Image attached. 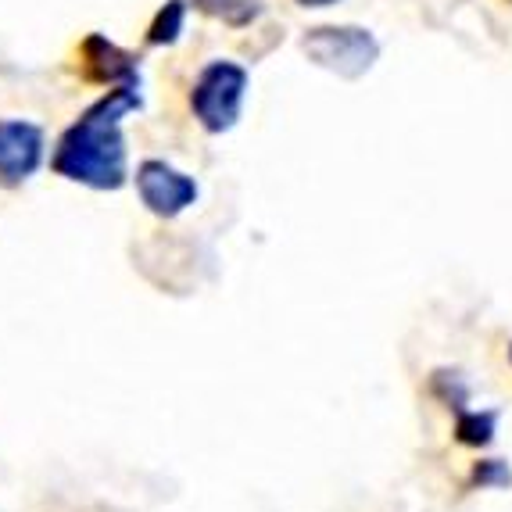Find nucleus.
<instances>
[{"instance_id":"nucleus-11","label":"nucleus","mask_w":512,"mask_h":512,"mask_svg":"<svg viewBox=\"0 0 512 512\" xmlns=\"http://www.w3.org/2000/svg\"><path fill=\"white\" fill-rule=\"evenodd\" d=\"M470 484L480 491H505L512 487V466L505 459H477L470 470Z\"/></svg>"},{"instance_id":"nucleus-4","label":"nucleus","mask_w":512,"mask_h":512,"mask_svg":"<svg viewBox=\"0 0 512 512\" xmlns=\"http://www.w3.org/2000/svg\"><path fill=\"white\" fill-rule=\"evenodd\" d=\"M137 190L147 212L162 215V219H176L197 201V180L187 172L172 169L162 158H147L137 165Z\"/></svg>"},{"instance_id":"nucleus-5","label":"nucleus","mask_w":512,"mask_h":512,"mask_svg":"<svg viewBox=\"0 0 512 512\" xmlns=\"http://www.w3.org/2000/svg\"><path fill=\"white\" fill-rule=\"evenodd\" d=\"M43 162V129L26 119L0 122V187H22Z\"/></svg>"},{"instance_id":"nucleus-3","label":"nucleus","mask_w":512,"mask_h":512,"mask_svg":"<svg viewBox=\"0 0 512 512\" xmlns=\"http://www.w3.org/2000/svg\"><path fill=\"white\" fill-rule=\"evenodd\" d=\"M301 51L308 54V61H316L319 69L337 72L341 79H359L380 58V43L373 40L369 29L359 26H319L305 33Z\"/></svg>"},{"instance_id":"nucleus-13","label":"nucleus","mask_w":512,"mask_h":512,"mask_svg":"<svg viewBox=\"0 0 512 512\" xmlns=\"http://www.w3.org/2000/svg\"><path fill=\"white\" fill-rule=\"evenodd\" d=\"M509 362H512V344H509Z\"/></svg>"},{"instance_id":"nucleus-1","label":"nucleus","mask_w":512,"mask_h":512,"mask_svg":"<svg viewBox=\"0 0 512 512\" xmlns=\"http://www.w3.org/2000/svg\"><path fill=\"white\" fill-rule=\"evenodd\" d=\"M140 108L137 83L111 86L97 104L79 115L54 147V172L94 190H119L129 180L122 119Z\"/></svg>"},{"instance_id":"nucleus-2","label":"nucleus","mask_w":512,"mask_h":512,"mask_svg":"<svg viewBox=\"0 0 512 512\" xmlns=\"http://www.w3.org/2000/svg\"><path fill=\"white\" fill-rule=\"evenodd\" d=\"M248 97V69L237 61H208L201 76L194 79L190 90V108L194 119L208 129V133H226L237 126L240 108Z\"/></svg>"},{"instance_id":"nucleus-8","label":"nucleus","mask_w":512,"mask_h":512,"mask_svg":"<svg viewBox=\"0 0 512 512\" xmlns=\"http://www.w3.org/2000/svg\"><path fill=\"white\" fill-rule=\"evenodd\" d=\"M194 8L219 18L222 26H230V29L251 26V22L262 15V4H258V0H194Z\"/></svg>"},{"instance_id":"nucleus-6","label":"nucleus","mask_w":512,"mask_h":512,"mask_svg":"<svg viewBox=\"0 0 512 512\" xmlns=\"http://www.w3.org/2000/svg\"><path fill=\"white\" fill-rule=\"evenodd\" d=\"M79 76L97 86L137 83V61H133V54L122 51L119 43H111L108 36L90 33L79 43Z\"/></svg>"},{"instance_id":"nucleus-10","label":"nucleus","mask_w":512,"mask_h":512,"mask_svg":"<svg viewBox=\"0 0 512 512\" xmlns=\"http://www.w3.org/2000/svg\"><path fill=\"white\" fill-rule=\"evenodd\" d=\"M430 387H434L437 398L455 412H462L466 402H470V384H466L462 373H455V369H437V373L430 376Z\"/></svg>"},{"instance_id":"nucleus-9","label":"nucleus","mask_w":512,"mask_h":512,"mask_svg":"<svg viewBox=\"0 0 512 512\" xmlns=\"http://www.w3.org/2000/svg\"><path fill=\"white\" fill-rule=\"evenodd\" d=\"M183 22H187V0H169V4L154 15L151 29H147V43H154V47L176 43L183 33Z\"/></svg>"},{"instance_id":"nucleus-7","label":"nucleus","mask_w":512,"mask_h":512,"mask_svg":"<svg viewBox=\"0 0 512 512\" xmlns=\"http://www.w3.org/2000/svg\"><path fill=\"white\" fill-rule=\"evenodd\" d=\"M498 434V412L495 409H462L455 412V441L462 448H487Z\"/></svg>"},{"instance_id":"nucleus-12","label":"nucleus","mask_w":512,"mask_h":512,"mask_svg":"<svg viewBox=\"0 0 512 512\" xmlns=\"http://www.w3.org/2000/svg\"><path fill=\"white\" fill-rule=\"evenodd\" d=\"M301 8H330V4H337V0H298Z\"/></svg>"}]
</instances>
